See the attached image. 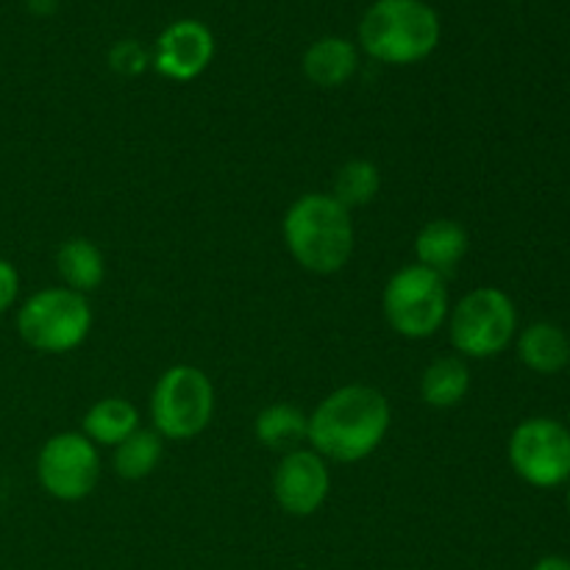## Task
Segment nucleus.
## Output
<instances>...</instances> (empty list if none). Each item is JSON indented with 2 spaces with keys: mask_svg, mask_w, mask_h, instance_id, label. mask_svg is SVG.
<instances>
[{
  "mask_svg": "<svg viewBox=\"0 0 570 570\" xmlns=\"http://www.w3.org/2000/svg\"><path fill=\"white\" fill-rule=\"evenodd\" d=\"M440 17L426 0H376L360 22V45L382 65H415L440 45Z\"/></svg>",
  "mask_w": 570,
  "mask_h": 570,
  "instance_id": "7ed1b4c3",
  "label": "nucleus"
},
{
  "mask_svg": "<svg viewBox=\"0 0 570 570\" xmlns=\"http://www.w3.org/2000/svg\"><path fill=\"white\" fill-rule=\"evenodd\" d=\"M510 462L532 488H560L570 479V432L551 417L523 421L510 438Z\"/></svg>",
  "mask_w": 570,
  "mask_h": 570,
  "instance_id": "1a4fd4ad",
  "label": "nucleus"
},
{
  "mask_svg": "<svg viewBox=\"0 0 570 570\" xmlns=\"http://www.w3.org/2000/svg\"><path fill=\"white\" fill-rule=\"evenodd\" d=\"M17 295H20V273L9 259H0V315L14 306Z\"/></svg>",
  "mask_w": 570,
  "mask_h": 570,
  "instance_id": "4be33fe9",
  "label": "nucleus"
},
{
  "mask_svg": "<svg viewBox=\"0 0 570 570\" xmlns=\"http://www.w3.org/2000/svg\"><path fill=\"white\" fill-rule=\"evenodd\" d=\"M471 390V371L462 356H440L423 371L421 399L434 410H451Z\"/></svg>",
  "mask_w": 570,
  "mask_h": 570,
  "instance_id": "f3484780",
  "label": "nucleus"
},
{
  "mask_svg": "<svg viewBox=\"0 0 570 570\" xmlns=\"http://www.w3.org/2000/svg\"><path fill=\"white\" fill-rule=\"evenodd\" d=\"M161 454H165V449H161L159 434L150 432V429H137L131 438L115 445L117 476L126 479V482H139L159 468Z\"/></svg>",
  "mask_w": 570,
  "mask_h": 570,
  "instance_id": "6ab92c4d",
  "label": "nucleus"
},
{
  "mask_svg": "<svg viewBox=\"0 0 570 570\" xmlns=\"http://www.w3.org/2000/svg\"><path fill=\"white\" fill-rule=\"evenodd\" d=\"M360 67V53L345 37H321L304 53V72L315 87L337 89L351 81Z\"/></svg>",
  "mask_w": 570,
  "mask_h": 570,
  "instance_id": "f8f14e48",
  "label": "nucleus"
},
{
  "mask_svg": "<svg viewBox=\"0 0 570 570\" xmlns=\"http://www.w3.org/2000/svg\"><path fill=\"white\" fill-rule=\"evenodd\" d=\"M139 429V412L131 401L111 395L100 399L98 404L89 406L83 415V438L92 440L95 445H120L122 440L131 438Z\"/></svg>",
  "mask_w": 570,
  "mask_h": 570,
  "instance_id": "2eb2a0df",
  "label": "nucleus"
},
{
  "mask_svg": "<svg viewBox=\"0 0 570 570\" xmlns=\"http://www.w3.org/2000/svg\"><path fill=\"white\" fill-rule=\"evenodd\" d=\"M534 570H570V562L562 560V557H543Z\"/></svg>",
  "mask_w": 570,
  "mask_h": 570,
  "instance_id": "5701e85b",
  "label": "nucleus"
},
{
  "mask_svg": "<svg viewBox=\"0 0 570 570\" xmlns=\"http://www.w3.org/2000/svg\"><path fill=\"white\" fill-rule=\"evenodd\" d=\"M215 56V37L200 20H176L156 39L154 67L170 81H193Z\"/></svg>",
  "mask_w": 570,
  "mask_h": 570,
  "instance_id": "9b49d317",
  "label": "nucleus"
},
{
  "mask_svg": "<svg viewBox=\"0 0 570 570\" xmlns=\"http://www.w3.org/2000/svg\"><path fill=\"white\" fill-rule=\"evenodd\" d=\"M284 245L304 271L340 273L354 256V220L332 193L301 195L282 223Z\"/></svg>",
  "mask_w": 570,
  "mask_h": 570,
  "instance_id": "f03ea898",
  "label": "nucleus"
},
{
  "mask_svg": "<svg viewBox=\"0 0 570 570\" xmlns=\"http://www.w3.org/2000/svg\"><path fill=\"white\" fill-rule=\"evenodd\" d=\"M515 304L510 295L495 287L473 289L449 312L451 345L456 354L473 356V360L501 354L515 337Z\"/></svg>",
  "mask_w": 570,
  "mask_h": 570,
  "instance_id": "0eeeda50",
  "label": "nucleus"
},
{
  "mask_svg": "<svg viewBox=\"0 0 570 570\" xmlns=\"http://www.w3.org/2000/svg\"><path fill=\"white\" fill-rule=\"evenodd\" d=\"M390 401L371 384H345L328 393L309 415L306 440L332 462H360L382 445L390 432Z\"/></svg>",
  "mask_w": 570,
  "mask_h": 570,
  "instance_id": "f257e3e1",
  "label": "nucleus"
},
{
  "mask_svg": "<svg viewBox=\"0 0 570 570\" xmlns=\"http://www.w3.org/2000/svg\"><path fill=\"white\" fill-rule=\"evenodd\" d=\"M306 426H309V417L298 406L273 404L256 415L254 434L267 449L295 451L301 440H306Z\"/></svg>",
  "mask_w": 570,
  "mask_h": 570,
  "instance_id": "a211bd4d",
  "label": "nucleus"
},
{
  "mask_svg": "<svg viewBox=\"0 0 570 570\" xmlns=\"http://www.w3.org/2000/svg\"><path fill=\"white\" fill-rule=\"evenodd\" d=\"M148 61V50L137 39H122L109 50L111 70L120 72V76H139V72H145Z\"/></svg>",
  "mask_w": 570,
  "mask_h": 570,
  "instance_id": "412c9836",
  "label": "nucleus"
},
{
  "mask_svg": "<svg viewBox=\"0 0 570 570\" xmlns=\"http://www.w3.org/2000/svg\"><path fill=\"white\" fill-rule=\"evenodd\" d=\"M379 189H382L379 167L367 159H351L334 176L332 195L345 209H356V206H367L371 200H376Z\"/></svg>",
  "mask_w": 570,
  "mask_h": 570,
  "instance_id": "aec40b11",
  "label": "nucleus"
},
{
  "mask_svg": "<svg viewBox=\"0 0 570 570\" xmlns=\"http://www.w3.org/2000/svg\"><path fill=\"white\" fill-rule=\"evenodd\" d=\"M415 254L417 265L445 276L468 254V232L454 220L426 223L415 237Z\"/></svg>",
  "mask_w": 570,
  "mask_h": 570,
  "instance_id": "ddd939ff",
  "label": "nucleus"
},
{
  "mask_svg": "<svg viewBox=\"0 0 570 570\" xmlns=\"http://www.w3.org/2000/svg\"><path fill=\"white\" fill-rule=\"evenodd\" d=\"M332 473L326 460L312 449H295L282 456L273 476V495L289 515H315L328 499Z\"/></svg>",
  "mask_w": 570,
  "mask_h": 570,
  "instance_id": "9d476101",
  "label": "nucleus"
},
{
  "mask_svg": "<svg viewBox=\"0 0 570 570\" xmlns=\"http://www.w3.org/2000/svg\"><path fill=\"white\" fill-rule=\"evenodd\" d=\"M390 328L406 340H429L449 321V289L440 273L406 265L393 273L382 295Z\"/></svg>",
  "mask_w": 570,
  "mask_h": 570,
  "instance_id": "423d86ee",
  "label": "nucleus"
},
{
  "mask_svg": "<svg viewBox=\"0 0 570 570\" xmlns=\"http://www.w3.org/2000/svg\"><path fill=\"white\" fill-rule=\"evenodd\" d=\"M215 415V384L200 367L176 365L159 376L150 393V421L161 440H193Z\"/></svg>",
  "mask_w": 570,
  "mask_h": 570,
  "instance_id": "20e7f679",
  "label": "nucleus"
},
{
  "mask_svg": "<svg viewBox=\"0 0 570 570\" xmlns=\"http://www.w3.org/2000/svg\"><path fill=\"white\" fill-rule=\"evenodd\" d=\"M37 479L45 493L59 501H81L98 488L100 456L98 445L83 432L53 434L39 449Z\"/></svg>",
  "mask_w": 570,
  "mask_h": 570,
  "instance_id": "6e6552de",
  "label": "nucleus"
},
{
  "mask_svg": "<svg viewBox=\"0 0 570 570\" xmlns=\"http://www.w3.org/2000/svg\"><path fill=\"white\" fill-rule=\"evenodd\" d=\"M56 267H59L61 282L72 293H92L106 278V259L92 239L72 237L56 254Z\"/></svg>",
  "mask_w": 570,
  "mask_h": 570,
  "instance_id": "dca6fc26",
  "label": "nucleus"
},
{
  "mask_svg": "<svg viewBox=\"0 0 570 570\" xmlns=\"http://www.w3.org/2000/svg\"><path fill=\"white\" fill-rule=\"evenodd\" d=\"M92 309L81 293L48 287L33 293L17 312V332L22 343L39 354H70L87 340Z\"/></svg>",
  "mask_w": 570,
  "mask_h": 570,
  "instance_id": "39448f33",
  "label": "nucleus"
},
{
  "mask_svg": "<svg viewBox=\"0 0 570 570\" xmlns=\"http://www.w3.org/2000/svg\"><path fill=\"white\" fill-rule=\"evenodd\" d=\"M568 510H570V490H568Z\"/></svg>",
  "mask_w": 570,
  "mask_h": 570,
  "instance_id": "b1692460",
  "label": "nucleus"
},
{
  "mask_svg": "<svg viewBox=\"0 0 570 570\" xmlns=\"http://www.w3.org/2000/svg\"><path fill=\"white\" fill-rule=\"evenodd\" d=\"M518 356L534 373H560L570 362V343L554 323H532L518 337Z\"/></svg>",
  "mask_w": 570,
  "mask_h": 570,
  "instance_id": "4468645a",
  "label": "nucleus"
}]
</instances>
